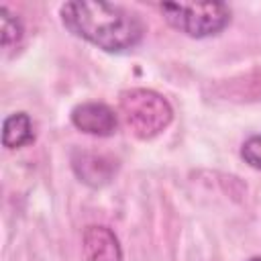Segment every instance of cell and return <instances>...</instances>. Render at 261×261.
Here are the masks:
<instances>
[{
    "label": "cell",
    "instance_id": "6da1fadb",
    "mask_svg": "<svg viewBox=\"0 0 261 261\" xmlns=\"http://www.w3.org/2000/svg\"><path fill=\"white\" fill-rule=\"evenodd\" d=\"M63 27L106 53L135 49L145 37V22L130 10L108 2H65L59 8Z\"/></svg>",
    "mask_w": 261,
    "mask_h": 261
},
{
    "label": "cell",
    "instance_id": "7a4b0ae2",
    "mask_svg": "<svg viewBox=\"0 0 261 261\" xmlns=\"http://www.w3.org/2000/svg\"><path fill=\"white\" fill-rule=\"evenodd\" d=\"M118 110L126 128L141 141L161 135L173 120V108L155 90L130 88L120 92Z\"/></svg>",
    "mask_w": 261,
    "mask_h": 261
},
{
    "label": "cell",
    "instance_id": "3957f363",
    "mask_svg": "<svg viewBox=\"0 0 261 261\" xmlns=\"http://www.w3.org/2000/svg\"><path fill=\"white\" fill-rule=\"evenodd\" d=\"M159 10L169 27L194 39L214 37L230 22V8L222 2H167Z\"/></svg>",
    "mask_w": 261,
    "mask_h": 261
},
{
    "label": "cell",
    "instance_id": "277c9868",
    "mask_svg": "<svg viewBox=\"0 0 261 261\" xmlns=\"http://www.w3.org/2000/svg\"><path fill=\"white\" fill-rule=\"evenodd\" d=\"M71 124L86 135L110 137L118 128L116 112L102 102H82L71 110Z\"/></svg>",
    "mask_w": 261,
    "mask_h": 261
},
{
    "label": "cell",
    "instance_id": "5b68a950",
    "mask_svg": "<svg viewBox=\"0 0 261 261\" xmlns=\"http://www.w3.org/2000/svg\"><path fill=\"white\" fill-rule=\"evenodd\" d=\"M71 167H73L75 175L92 188L108 184L116 173V161L112 157H108L104 153L80 151V149L73 151V155H71Z\"/></svg>",
    "mask_w": 261,
    "mask_h": 261
},
{
    "label": "cell",
    "instance_id": "8992f818",
    "mask_svg": "<svg viewBox=\"0 0 261 261\" xmlns=\"http://www.w3.org/2000/svg\"><path fill=\"white\" fill-rule=\"evenodd\" d=\"M86 261H122V247L118 237L102 224H92L84 230Z\"/></svg>",
    "mask_w": 261,
    "mask_h": 261
},
{
    "label": "cell",
    "instance_id": "52a82bcc",
    "mask_svg": "<svg viewBox=\"0 0 261 261\" xmlns=\"http://www.w3.org/2000/svg\"><path fill=\"white\" fill-rule=\"evenodd\" d=\"M35 141L33 120L27 112H14L4 118L2 124V145L6 149H20Z\"/></svg>",
    "mask_w": 261,
    "mask_h": 261
},
{
    "label": "cell",
    "instance_id": "ba28073f",
    "mask_svg": "<svg viewBox=\"0 0 261 261\" xmlns=\"http://www.w3.org/2000/svg\"><path fill=\"white\" fill-rule=\"evenodd\" d=\"M0 18H2V47L10 49L20 43L24 29L18 16H14L6 6H0Z\"/></svg>",
    "mask_w": 261,
    "mask_h": 261
},
{
    "label": "cell",
    "instance_id": "9c48e42d",
    "mask_svg": "<svg viewBox=\"0 0 261 261\" xmlns=\"http://www.w3.org/2000/svg\"><path fill=\"white\" fill-rule=\"evenodd\" d=\"M241 157L247 165H251L253 169L261 171V135H255L251 139H247L241 147Z\"/></svg>",
    "mask_w": 261,
    "mask_h": 261
},
{
    "label": "cell",
    "instance_id": "30bf717a",
    "mask_svg": "<svg viewBox=\"0 0 261 261\" xmlns=\"http://www.w3.org/2000/svg\"><path fill=\"white\" fill-rule=\"evenodd\" d=\"M249 261H261V257H251Z\"/></svg>",
    "mask_w": 261,
    "mask_h": 261
}]
</instances>
